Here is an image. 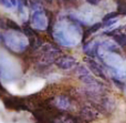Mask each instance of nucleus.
Here are the masks:
<instances>
[{
  "mask_svg": "<svg viewBox=\"0 0 126 123\" xmlns=\"http://www.w3.org/2000/svg\"><path fill=\"white\" fill-rule=\"evenodd\" d=\"M102 60L105 62L107 67H111L114 69H118L124 64V60L118 53L116 52H106L104 54V57L102 58Z\"/></svg>",
  "mask_w": 126,
  "mask_h": 123,
  "instance_id": "obj_1",
  "label": "nucleus"
},
{
  "mask_svg": "<svg viewBox=\"0 0 126 123\" xmlns=\"http://www.w3.org/2000/svg\"><path fill=\"white\" fill-rule=\"evenodd\" d=\"M76 60L75 58L71 57V55H64V57H60L55 60V64L58 68L62 69V70H71L76 66Z\"/></svg>",
  "mask_w": 126,
  "mask_h": 123,
  "instance_id": "obj_2",
  "label": "nucleus"
},
{
  "mask_svg": "<svg viewBox=\"0 0 126 123\" xmlns=\"http://www.w3.org/2000/svg\"><path fill=\"white\" fill-rule=\"evenodd\" d=\"M32 24L35 29L39 30H43L47 27V19L44 13H42L41 10H35L32 15Z\"/></svg>",
  "mask_w": 126,
  "mask_h": 123,
  "instance_id": "obj_3",
  "label": "nucleus"
},
{
  "mask_svg": "<svg viewBox=\"0 0 126 123\" xmlns=\"http://www.w3.org/2000/svg\"><path fill=\"white\" fill-rule=\"evenodd\" d=\"M86 63H87V67L90 68V71H92V73H94L96 77H100V78H102V79H104L105 78L104 71H103L102 67H101L97 62L92 59H86Z\"/></svg>",
  "mask_w": 126,
  "mask_h": 123,
  "instance_id": "obj_4",
  "label": "nucleus"
},
{
  "mask_svg": "<svg viewBox=\"0 0 126 123\" xmlns=\"http://www.w3.org/2000/svg\"><path fill=\"white\" fill-rule=\"evenodd\" d=\"M54 105L57 106L58 109H60V110H67V109L70 108V105H71V101H70V99L66 95L61 94L55 98Z\"/></svg>",
  "mask_w": 126,
  "mask_h": 123,
  "instance_id": "obj_5",
  "label": "nucleus"
},
{
  "mask_svg": "<svg viewBox=\"0 0 126 123\" xmlns=\"http://www.w3.org/2000/svg\"><path fill=\"white\" fill-rule=\"evenodd\" d=\"M98 115V112L92 106H84L81 110V117L84 120H94Z\"/></svg>",
  "mask_w": 126,
  "mask_h": 123,
  "instance_id": "obj_6",
  "label": "nucleus"
},
{
  "mask_svg": "<svg viewBox=\"0 0 126 123\" xmlns=\"http://www.w3.org/2000/svg\"><path fill=\"white\" fill-rule=\"evenodd\" d=\"M100 47L105 50L106 52H116L118 51V46L115 43V41H110V40H106V41H103L100 43Z\"/></svg>",
  "mask_w": 126,
  "mask_h": 123,
  "instance_id": "obj_7",
  "label": "nucleus"
},
{
  "mask_svg": "<svg viewBox=\"0 0 126 123\" xmlns=\"http://www.w3.org/2000/svg\"><path fill=\"white\" fill-rule=\"evenodd\" d=\"M113 39L117 46L124 48L126 47V33H116L113 35Z\"/></svg>",
  "mask_w": 126,
  "mask_h": 123,
  "instance_id": "obj_8",
  "label": "nucleus"
},
{
  "mask_svg": "<svg viewBox=\"0 0 126 123\" xmlns=\"http://www.w3.org/2000/svg\"><path fill=\"white\" fill-rule=\"evenodd\" d=\"M115 77L120 80H126V62H124V64L121 68L116 69Z\"/></svg>",
  "mask_w": 126,
  "mask_h": 123,
  "instance_id": "obj_9",
  "label": "nucleus"
},
{
  "mask_svg": "<svg viewBox=\"0 0 126 123\" xmlns=\"http://www.w3.org/2000/svg\"><path fill=\"white\" fill-rule=\"evenodd\" d=\"M75 73L79 78H82V77H84V75L90 74V70L85 66H78L75 68Z\"/></svg>",
  "mask_w": 126,
  "mask_h": 123,
  "instance_id": "obj_10",
  "label": "nucleus"
},
{
  "mask_svg": "<svg viewBox=\"0 0 126 123\" xmlns=\"http://www.w3.org/2000/svg\"><path fill=\"white\" fill-rule=\"evenodd\" d=\"M102 27H103V23H101V22H96V23H94L93 26L89 29V31H87V32H89L90 35H91V33H95L96 31H98L101 28H102Z\"/></svg>",
  "mask_w": 126,
  "mask_h": 123,
  "instance_id": "obj_11",
  "label": "nucleus"
},
{
  "mask_svg": "<svg viewBox=\"0 0 126 123\" xmlns=\"http://www.w3.org/2000/svg\"><path fill=\"white\" fill-rule=\"evenodd\" d=\"M118 16V12H110L106 16L103 17V21H107V20H112V19H116V17Z\"/></svg>",
  "mask_w": 126,
  "mask_h": 123,
  "instance_id": "obj_12",
  "label": "nucleus"
},
{
  "mask_svg": "<svg viewBox=\"0 0 126 123\" xmlns=\"http://www.w3.org/2000/svg\"><path fill=\"white\" fill-rule=\"evenodd\" d=\"M117 22V19H112V20H107V21H104L103 22V27H106V28H109V27H113L114 24Z\"/></svg>",
  "mask_w": 126,
  "mask_h": 123,
  "instance_id": "obj_13",
  "label": "nucleus"
},
{
  "mask_svg": "<svg viewBox=\"0 0 126 123\" xmlns=\"http://www.w3.org/2000/svg\"><path fill=\"white\" fill-rule=\"evenodd\" d=\"M0 3L4 7V8H9L11 9L13 7V3L10 1V0H0Z\"/></svg>",
  "mask_w": 126,
  "mask_h": 123,
  "instance_id": "obj_14",
  "label": "nucleus"
},
{
  "mask_svg": "<svg viewBox=\"0 0 126 123\" xmlns=\"http://www.w3.org/2000/svg\"><path fill=\"white\" fill-rule=\"evenodd\" d=\"M91 6H97V4L101 3V0H86Z\"/></svg>",
  "mask_w": 126,
  "mask_h": 123,
  "instance_id": "obj_15",
  "label": "nucleus"
},
{
  "mask_svg": "<svg viewBox=\"0 0 126 123\" xmlns=\"http://www.w3.org/2000/svg\"><path fill=\"white\" fill-rule=\"evenodd\" d=\"M124 88H125V91H126V86H125V87H124Z\"/></svg>",
  "mask_w": 126,
  "mask_h": 123,
  "instance_id": "obj_16",
  "label": "nucleus"
},
{
  "mask_svg": "<svg viewBox=\"0 0 126 123\" xmlns=\"http://www.w3.org/2000/svg\"><path fill=\"white\" fill-rule=\"evenodd\" d=\"M47 1H51V0H47Z\"/></svg>",
  "mask_w": 126,
  "mask_h": 123,
  "instance_id": "obj_17",
  "label": "nucleus"
},
{
  "mask_svg": "<svg viewBox=\"0 0 126 123\" xmlns=\"http://www.w3.org/2000/svg\"><path fill=\"white\" fill-rule=\"evenodd\" d=\"M125 29H126V28H125Z\"/></svg>",
  "mask_w": 126,
  "mask_h": 123,
  "instance_id": "obj_18",
  "label": "nucleus"
}]
</instances>
